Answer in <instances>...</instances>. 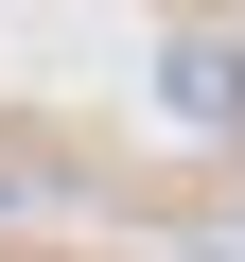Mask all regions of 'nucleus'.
Returning <instances> with one entry per match:
<instances>
[{
  "instance_id": "1",
  "label": "nucleus",
  "mask_w": 245,
  "mask_h": 262,
  "mask_svg": "<svg viewBox=\"0 0 245 262\" xmlns=\"http://www.w3.org/2000/svg\"><path fill=\"white\" fill-rule=\"evenodd\" d=\"M175 105H193V122H245V53L193 35V53H175Z\"/></svg>"
}]
</instances>
